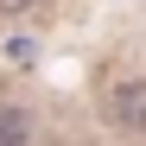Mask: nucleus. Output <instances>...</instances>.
<instances>
[{"instance_id":"obj_3","label":"nucleus","mask_w":146,"mask_h":146,"mask_svg":"<svg viewBox=\"0 0 146 146\" xmlns=\"http://www.w3.org/2000/svg\"><path fill=\"white\" fill-rule=\"evenodd\" d=\"M32 7H38V0H0V19H26Z\"/></svg>"},{"instance_id":"obj_2","label":"nucleus","mask_w":146,"mask_h":146,"mask_svg":"<svg viewBox=\"0 0 146 146\" xmlns=\"http://www.w3.org/2000/svg\"><path fill=\"white\" fill-rule=\"evenodd\" d=\"M0 146H38V108L0 102Z\"/></svg>"},{"instance_id":"obj_1","label":"nucleus","mask_w":146,"mask_h":146,"mask_svg":"<svg viewBox=\"0 0 146 146\" xmlns=\"http://www.w3.org/2000/svg\"><path fill=\"white\" fill-rule=\"evenodd\" d=\"M102 114H108V127L114 133H146V76H121L108 95H102Z\"/></svg>"}]
</instances>
